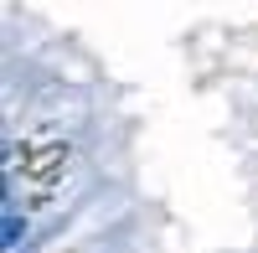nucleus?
<instances>
[{"label": "nucleus", "instance_id": "f257e3e1", "mask_svg": "<svg viewBox=\"0 0 258 253\" xmlns=\"http://www.w3.org/2000/svg\"><path fill=\"white\" fill-rule=\"evenodd\" d=\"M21 233H26V222L11 212V217H6V248H21Z\"/></svg>", "mask_w": 258, "mask_h": 253}]
</instances>
